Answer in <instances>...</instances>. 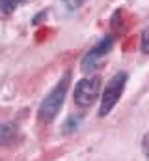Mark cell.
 I'll list each match as a JSON object with an SVG mask.
<instances>
[{"label":"cell","instance_id":"cell-1","mask_svg":"<svg viewBox=\"0 0 149 161\" xmlns=\"http://www.w3.org/2000/svg\"><path fill=\"white\" fill-rule=\"evenodd\" d=\"M69 84H71V71H65V75L56 82V86L49 92V96L39 105L37 120L41 122V124H50V122L58 116L60 109L64 107V101H65Z\"/></svg>","mask_w":149,"mask_h":161},{"label":"cell","instance_id":"cell-2","mask_svg":"<svg viewBox=\"0 0 149 161\" xmlns=\"http://www.w3.org/2000/svg\"><path fill=\"white\" fill-rule=\"evenodd\" d=\"M127 79H129V75H127L125 71H119V73H116V75L108 80V84L105 86V90H103V94H101V107H99V116H101V118L108 116L110 111L116 107V103L119 101V97H121V94H123V90H125Z\"/></svg>","mask_w":149,"mask_h":161},{"label":"cell","instance_id":"cell-3","mask_svg":"<svg viewBox=\"0 0 149 161\" xmlns=\"http://www.w3.org/2000/svg\"><path fill=\"white\" fill-rule=\"evenodd\" d=\"M99 97H101V77H99V75L80 79L74 84L73 101L78 107L88 109V107H91Z\"/></svg>","mask_w":149,"mask_h":161},{"label":"cell","instance_id":"cell-4","mask_svg":"<svg viewBox=\"0 0 149 161\" xmlns=\"http://www.w3.org/2000/svg\"><path fill=\"white\" fill-rule=\"evenodd\" d=\"M112 45H114V40H112L110 36H105L103 40H99L86 54H84V58H82V62H80V69H82L84 73L93 71V69L97 68V62H99L105 54H108V51L112 49Z\"/></svg>","mask_w":149,"mask_h":161},{"label":"cell","instance_id":"cell-5","mask_svg":"<svg viewBox=\"0 0 149 161\" xmlns=\"http://www.w3.org/2000/svg\"><path fill=\"white\" fill-rule=\"evenodd\" d=\"M19 135V125L13 122H6L0 124V146H8L11 144Z\"/></svg>","mask_w":149,"mask_h":161},{"label":"cell","instance_id":"cell-6","mask_svg":"<svg viewBox=\"0 0 149 161\" xmlns=\"http://www.w3.org/2000/svg\"><path fill=\"white\" fill-rule=\"evenodd\" d=\"M80 120H82V116L80 114H71L67 120L64 122V127H62V131L64 133H73V131H76L78 129V125H80Z\"/></svg>","mask_w":149,"mask_h":161},{"label":"cell","instance_id":"cell-7","mask_svg":"<svg viewBox=\"0 0 149 161\" xmlns=\"http://www.w3.org/2000/svg\"><path fill=\"white\" fill-rule=\"evenodd\" d=\"M21 2H23V0H0V11L6 13V15H9L11 11H15V8H17Z\"/></svg>","mask_w":149,"mask_h":161},{"label":"cell","instance_id":"cell-8","mask_svg":"<svg viewBox=\"0 0 149 161\" xmlns=\"http://www.w3.org/2000/svg\"><path fill=\"white\" fill-rule=\"evenodd\" d=\"M140 49H142V53H144V54H149V28H144V32H142Z\"/></svg>","mask_w":149,"mask_h":161},{"label":"cell","instance_id":"cell-9","mask_svg":"<svg viewBox=\"0 0 149 161\" xmlns=\"http://www.w3.org/2000/svg\"><path fill=\"white\" fill-rule=\"evenodd\" d=\"M62 2L67 6V9H76V8H80V4L86 2V0H62Z\"/></svg>","mask_w":149,"mask_h":161},{"label":"cell","instance_id":"cell-10","mask_svg":"<svg viewBox=\"0 0 149 161\" xmlns=\"http://www.w3.org/2000/svg\"><path fill=\"white\" fill-rule=\"evenodd\" d=\"M142 148H144V154H146V161H149V133H146V137H144Z\"/></svg>","mask_w":149,"mask_h":161},{"label":"cell","instance_id":"cell-11","mask_svg":"<svg viewBox=\"0 0 149 161\" xmlns=\"http://www.w3.org/2000/svg\"><path fill=\"white\" fill-rule=\"evenodd\" d=\"M23 2H26V0H23Z\"/></svg>","mask_w":149,"mask_h":161}]
</instances>
